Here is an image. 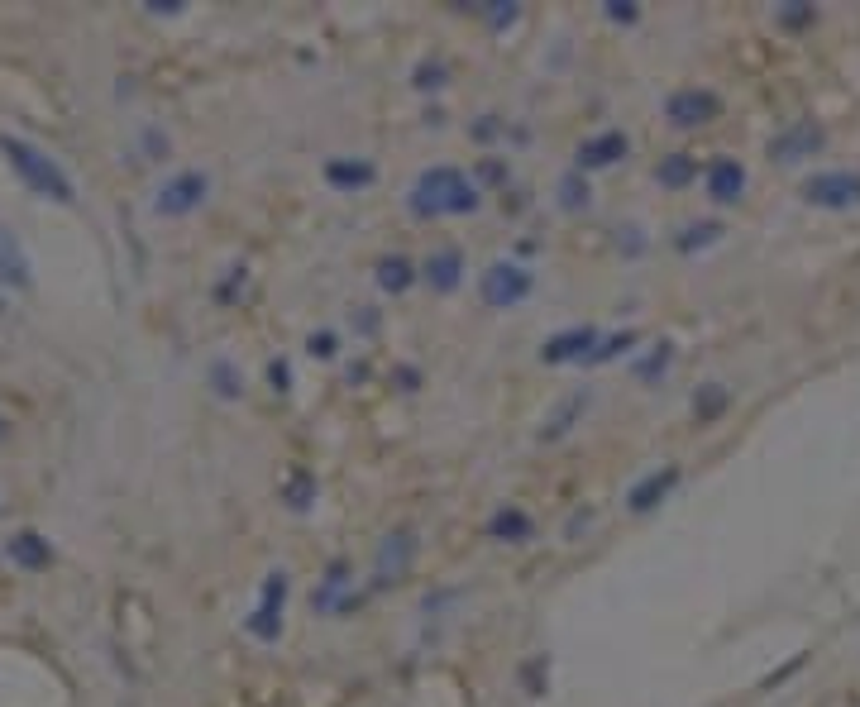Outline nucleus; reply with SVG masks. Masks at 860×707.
<instances>
[{
  "mask_svg": "<svg viewBox=\"0 0 860 707\" xmlns=\"http://www.w3.org/2000/svg\"><path fill=\"white\" fill-rule=\"evenodd\" d=\"M488 536L507 540V545H521V540L536 536V521H531V512H521V507H497L488 516Z\"/></svg>",
  "mask_w": 860,
  "mask_h": 707,
  "instance_id": "dca6fc26",
  "label": "nucleus"
},
{
  "mask_svg": "<svg viewBox=\"0 0 860 707\" xmlns=\"http://www.w3.org/2000/svg\"><path fill=\"white\" fill-rule=\"evenodd\" d=\"M722 407H727V392H722L717 383H708V392H703V397H693V411H698V421H712V416H717Z\"/></svg>",
  "mask_w": 860,
  "mask_h": 707,
  "instance_id": "bb28decb",
  "label": "nucleus"
},
{
  "mask_svg": "<svg viewBox=\"0 0 860 707\" xmlns=\"http://www.w3.org/2000/svg\"><path fill=\"white\" fill-rule=\"evenodd\" d=\"M674 488H679V469H674V464H665V469L645 473L641 483L626 493V507H631L636 516H645V512H655V507H660V502H665Z\"/></svg>",
  "mask_w": 860,
  "mask_h": 707,
  "instance_id": "9b49d317",
  "label": "nucleus"
},
{
  "mask_svg": "<svg viewBox=\"0 0 860 707\" xmlns=\"http://www.w3.org/2000/svg\"><path fill=\"white\" fill-rule=\"evenodd\" d=\"M411 555H416V540L411 531H392V536L378 545V583H397L411 569Z\"/></svg>",
  "mask_w": 860,
  "mask_h": 707,
  "instance_id": "ddd939ff",
  "label": "nucleus"
},
{
  "mask_svg": "<svg viewBox=\"0 0 860 707\" xmlns=\"http://www.w3.org/2000/svg\"><path fill=\"white\" fill-rule=\"evenodd\" d=\"M292 507H297V512L311 507V483H306V478H292Z\"/></svg>",
  "mask_w": 860,
  "mask_h": 707,
  "instance_id": "72a5a7b5",
  "label": "nucleus"
},
{
  "mask_svg": "<svg viewBox=\"0 0 860 707\" xmlns=\"http://www.w3.org/2000/svg\"><path fill=\"white\" fill-rule=\"evenodd\" d=\"M416 86H421V91L445 86V63H421V67H416Z\"/></svg>",
  "mask_w": 860,
  "mask_h": 707,
  "instance_id": "c85d7f7f",
  "label": "nucleus"
},
{
  "mask_svg": "<svg viewBox=\"0 0 860 707\" xmlns=\"http://www.w3.org/2000/svg\"><path fill=\"white\" fill-rule=\"evenodd\" d=\"M626 134L622 129H602V134H593V139H583L579 144V172L583 168H612V163H622L626 158Z\"/></svg>",
  "mask_w": 860,
  "mask_h": 707,
  "instance_id": "f8f14e48",
  "label": "nucleus"
},
{
  "mask_svg": "<svg viewBox=\"0 0 860 707\" xmlns=\"http://www.w3.org/2000/svg\"><path fill=\"white\" fill-rule=\"evenodd\" d=\"M703 182H708V196L717 206H736V201L746 196V168H741L736 158H712L708 172H703Z\"/></svg>",
  "mask_w": 860,
  "mask_h": 707,
  "instance_id": "9d476101",
  "label": "nucleus"
},
{
  "mask_svg": "<svg viewBox=\"0 0 860 707\" xmlns=\"http://www.w3.org/2000/svg\"><path fill=\"white\" fill-rule=\"evenodd\" d=\"M488 20H493L497 29H502V24H512L516 20V5H493V10H488Z\"/></svg>",
  "mask_w": 860,
  "mask_h": 707,
  "instance_id": "f704fd0d",
  "label": "nucleus"
},
{
  "mask_svg": "<svg viewBox=\"0 0 860 707\" xmlns=\"http://www.w3.org/2000/svg\"><path fill=\"white\" fill-rule=\"evenodd\" d=\"M335 335H330V330H321V335H311V340H306V349H311V354H316V359H335Z\"/></svg>",
  "mask_w": 860,
  "mask_h": 707,
  "instance_id": "7c9ffc66",
  "label": "nucleus"
},
{
  "mask_svg": "<svg viewBox=\"0 0 860 707\" xmlns=\"http://www.w3.org/2000/svg\"><path fill=\"white\" fill-rule=\"evenodd\" d=\"M373 177H378V168H373L368 158H330V163H325V182H330V187H340V192L373 187Z\"/></svg>",
  "mask_w": 860,
  "mask_h": 707,
  "instance_id": "2eb2a0df",
  "label": "nucleus"
},
{
  "mask_svg": "<svg viewBox=\"0 0 860 707\" xmlns=\"http://www.w3.org/2000/svg\"><path fill=\"white\" fill-rule=\"evenodd\" d=\"M206 192H211V177L206 172H177L172 182H163V192H158V215H192L201 201H206Z\"/></svg>",
  "mask_w": 860,
  "mask_h": 707,
  "instance_id": "6e6552de",
  "label": "nucleus"
},
{
  "mask_svg": "<svg viewBox=\"0 0 860 707\" xmlns=\"http://www.w3.org/2000/svg\"><path fill=\"white\" fill-rule=\"evenodd\" d=\"M655 177H660V187H688L693 177H698V163L688 158V153H669V158H660V168H655Z\"/></svg>",
  "mask_w": 860,
  "mask_h": 707,
  "instance_id": "a211bd4d",
  "label": "nucleus"
},
{
  "mask_svg": "<svg viewBox=\"0 0 860 707\" xmlns=\"http://www.w3.org/2000/svg\"><path fill=\"white\" fill-rule=\"evenodd\" d=\"M722 235H727V230H722V220H698V225H684L674 244H679L684 254H693V249H708V244H717Z\"/></svg>",
  "mask_w": 860,
  "mask_h": 707,
  "instance_id": "6ab92c4d",
  "label": "nucleus"
},
{
  "mask_svg": "<svg viewBox=\"0 0 860 707\" xmlns=\"http://www.w3.org/2000/svg\"><path fill=\"white\" fill-rule=\"evenodd\" d=\"M282 602H287V574H268L263 579V598H258L254 617H249V636H258V641H278L282 636Z\"/></svg>",
  "mask_w": 860,
  "mask_h": 707,
  "instance_id": "0eeeda50",
  "label": "nucleus"
},
{
  "mask_svg": "<svg viewBox=\"0 0 860 707\" xmlns=\"http://www.w3.org/2000/svg\"><path fill=\"white\" fill-rule=\"evenodd\" d=\"M0 153L10 158V168L24 177V187H29V192L48 196V201H58V206H72V201H77L72 177H67L48 153L34 149V144H24V139H10V134H5V139H0Z\"/></svg>",
  "mask_w": 860,
  "mask_h": 707,
  "instance_id": "f03ea898",
  "label": "nucleus"
},
{
  "mask_svg": "<svg viewBox=\"0 0 860 707\" xmlns=\"http://www.w3.org/2000/svg\"><path fill=\"white\" fill-rule=\"evenodd\" d=\"M211 383H215V397H225V402H235L239 392H244V378L235 373L230 359H215L211 364Z\"/></svg>",
  "mask_w": 860,
  "mask_h": 707,
  "instance_id": "5701e85b",
  "label": "nucleus"
},
{
  "mask_svg": "<svg viewBox=\"0 0 860 707\" xmlns=\"http://www.w3.org/2000/svg\"><path fill=\"white\" fill-rule=\"evenodd\" d=\"M531 287H536V278H531L521 263H488V268L478 273V297L488 301L493 311L521 306V301L531 297Z\"/></svg>",
  "mask_w": 860,
  "mask_h": 707,
  "instance_id": "20e7f679",
  "label": "nucleus"
},
{
  "mask_svg": "<svg viewBox=\"0 0 860 707\" xmlns=\"http://www.w3.org/2000/svg\"><path fill=\"white\" fill-rule=\"evenodd\" d=\"M0 282H10V287H29V258H24L20 239L10 235V230H0Z\"/></svg>",
  "mask_w": 860,
  "mask_h": 707,
  "instance_id": "f3484780",
  "label": "nucleus"
},
{
  "mask_svg": "<svg viewBox=\"0 0 860 707\" xmlns=\"http://www.w3.org/2000/svg\"><path fill=\"white\" fill-rule=\"evenodd\" d=\"M411 282H416V268H411L407 258H383V263H378V287H383V292H407Z\"/></svg>",
  "mask_w": 860,
  "mask_h": 707,
  "instance_id": "aec40b11",
  "label": "nucleus"
},
{
  "mask_svg": "<svg viewBox=\"0 0 860 707\" xmlns=\"http://www.w3.org/2000/svg\"><path fill=\"white\" fill-rule=\"evenodd\" d=\"M540 674H550V669H545V660H531V665H526V688H531V698H540V693H545Z\"/></svg>",
  "mask_w": 860,
  "mask_h": 707,
  "instance_id": "473e14b6",
  "label": "nucleus"
},
{
  "mask_svg": "<svg viewBox=\"0 0 860 707\" xmlns=\"http://www.w3.org/2000/svg\"><path fill=\"white\" fill-rule=\"evenodd\" d=\"M636 340H641L636 330H622V335H612V340H598V349L588 354V364H607V359H617V349H631Z\"/></svg>",
  "mask_w": 860,
  "mask_h": 707,
  "instance_id": "393cba45",
  "label": "nucleus"
},
{
  "mask_svg": "<svg viewBox=\"0 0 860 707\" xmlns=\"http://www.w3.org/2000/svg\"><path fill=\"white\" fill-rule=\"evenodd\" d=\"M602 15H607L612 24H636L641 20V10H636L631 0H607V10H602Z\"/></svg>",
  "mask_w": 860,
  "mask_h": 707,
  "instance_id": "cd10ccee",
  "label": "nucleus"
},
{
  "mask_svg": "<svg viewBox=\"0 0 860 707\" xmlns=\"http://www.w3.org/2000/svg\"><path fill=\"white\" fill-rule=\"evenodd\" d=\"M669 364H674V344L665 340V344H660V349H655V354H650V359H645L641 368H636V373H641L645 383H655V378H660V373H665Z\"/></svg>",
  "mask_w": 860,
  "mask_h": 707,
  "instance_id": "a878e982",
  "label": "nucleus"
},
{
  "mask_svg": "<svg viewBox=\"0 0 860 707\" xmlns=\"http://www.w3.org/2000/svg\"><path fill=\"white\" fill-rule=\"evenodd\" d=\"M407 206L416 220H440V215H473L478 211V187L459 168H426L407 192Z\"/></svg>",
  "mask_w": 860,
  "mask_h": 707,
  "instance_id": "f257e3e1",
  "label": "nucleus"
},
{
  "mask_svg": "<svg viewBox=\"0 0 860 707\" xmlns=\"http://www.w3.org/2000/svg\"><path fill=\"white\" fill-rule=\"evenodd\" d=\"M598 349V330L593 325H569L540 344V364H588V354Z\"/></svg>",
  "mask_w": 860,
  "mask_h": 707,
  "instance_id": "1a4fd4ad",
  "label": "nucleus"
},
{
  "mask_svg": "<svg viewBox=\"0 0 860 707\" xmlns=\"http://www.w3.org/2000/svg\"><path fill=\"white\" fill-rule=\"evenodd\" d=\"M588 182H583V172L574 168V172H564V182H559V206H564V211L574 215V211H583V206H588Z\"/></svg>",
  "mask_w": 860,
  "mask_h": 707,
  "instance_id": "412c9836",
  "label": "nucleus"
},
{
  "mask_svg": "<svg viewBox=\"0 0 860 707\" xmlns=\"http://www.w3.org/2000/svg\"><path fill=\"white\" fill-rule=\"evenodd\" d=\"M421 278L430 282V292H454L464 282V254L459 249H435V254L421 263Z\"/></svg>",
  "mask_w": 860,
  "mask_h": 707,
  "instance_id": "4468645a",
  "label": "nucleus"
},
{
  "mask_svg": "<svg viewBox=\"0 0 860 707\" xmlns=\"http://www.w3.org/2000/svg\"><path fill=\"white\" fill-rule=\"evenodd\" d=\"M803 201L817 211H856L860 206V172L856 168H822L803 187Z\"/></svg>",
  "mask_w": 860,
  "mask_h": 707,
  "instance_id": "7ed1b4c3",
  "label": "nucleus"
},
{
  "mask_svg": "<svg viewBox=\"0 0 860 707\" xmlns=\"http://www.w3.org/2000/svg\"><path fill=\"white\" fill-rule=\"evenodd\" d=\"M583 407H588V392H579V397H569V402H564V411H559L555 421H550V426L540 430V440H559V435H564V430L574 426V416H579Z\"/></svg>",
  "mask_w": 860,
  "mask_h": 707,
  "instance_id": "b1692460",
  "label": "nucleus"
},
{
  "mask_svg": "<svg viewBox=\"0 0 860 707\" xmlns=\"http://www.w3.org/2000/svg\"><path fill=\"white\" fill-rule=\"evenodd\" d=\"M822 149H827V129L817 125V120H794V125H784L770 139V158L774 163H784V168L808 163V158H817Z\"/></svg>",
  "mask_w": 860,
  "mask_h": 707,
  "instance_id": "39448f33",
  "label": "nucleus"
},
{
  "mask_svg": "<svg viewBox=\"0 0 860 707\" xmlns=\"http://www.w3.org/2000/svg\"><path fill=\"white\" fill-rule=\"evenodd\" d=\"M10 555L20 559V564H29V569H39V564H48V545L34 531H20V536L10 540Z\"/></svg>",
  "mask_w": 860,
  "mask_h": 707,
  "instance_id": "4be33fe9",
  "label": "nucleus"
},
{
  "mask_svg": "<svg viewBox=\"0 0 860 707\" xmlns=\"http://www.w3.org/2000/svg\"><path fill=\"white\" fill-rule=\"evenodd\" d=\"M665 115H669V125H679V129H703L722 115V96L708 91V86H684V91L669 96Z\"/></svg>",
  "mask_w": 860,
  "mask_h": 707,
  "instance_id": "423d86ee",
  "label": "nucleus"
},
{
  "mask_svg": "<svg viewBox=\"0 0 860 707\" xmlns=\"http://www.w3.org/2000/svg\"><path fill=\"white\" fill-rule=\"evenodd\" d=\"M779 24H789V29H803V24H813V5H784L779 10Z\"/></svg>",
  "mask_w": 860,
  "mask_h": 707,
  "instance_id": "c756f323",
  "label": "nucleus"
},
{
  "mask_svg": "<svg viewBox=\"0 0 860 707\" xmlns=\"http://www.w3.org/2000/svg\"><path fill=\"white\" fill-rule=\"evenodd\" d=\"M268 383H273V392H292V368L282 364V359H273L268 364Z\"/></svg>",
  "mask_w": 860,
  "mask_h": 707,
  "instance_id": "2f4dec72",
  "label": "nucleus"
}]
</instances>
